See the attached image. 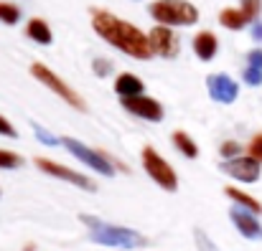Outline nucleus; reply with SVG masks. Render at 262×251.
Instances as JSON below:
<instances>
[{"mask_svg":"<svg viewBox=\"0 0 262 251\" xmlns=\"http://www.w3.org/2000/svg\"><path fill=\"white\" fill-rule=\"evenodd\" d=\"M92 28L97 31L99 38H104L107 43H112L115 48L125 51L133 59H150L156 54L150 46V38L143 31H138L133 23L115 18L107 10H99V8L92 10Z\"/></svg>","mask_w":262,"mask_h":251,"instance_id":"f257e3e1","label":"nucleus"},{"mask_svg":"<svg viewBox=\"0 0 262 251\" xmlns=\"http://www.w3.org/2000/svg\"><path fill=\"white\" fill-rule=\"evenodd\" d=\"M84 223L89 226V236L94 244H102V246H112V249H143L148 244V239L133 229H122V226H112V223H104L94 216H79Z\"/></svg>","mask_w":262,"mask_h":251,"instance_id":"f03ea898","label":"nucleus"},{"mask_svg":"<svg viewBox=\"0 0 262 251\" xmlns=\"http://www.w3.org/2000/svg\"><path fill=\"white\" fill-rule=\"evenodd\" d=\"M150 15L161 26H191L199 20V10L186 0H156L150 5Z\"/></svg>","mask_w":262,"mask_h":251,"instance_id":"7ed1b4c3","label":"nucleus"},{"mask_svg":"<svg viewBox=\"0 0 262 251\" xmlns=\"http://www.w3.org/2000/svg\"><path fill=\"white\" fill-rule=\"evenodd\" d=\"M143 167H145V172H148L161 188H166V190H176V188H178V178H176L173 167L168 165L153 147H143Z\"/></svg>","mask_w":262,"mask_h":251,"instance_id":"20e7f679","label":"nucleus"},{"mask_svg":"<svg viewBox=\"0 0 262 251\" xmlns=\"http://www.w3.org/2000/svg\"><path fill=\"white\" fill-rule=\"evenodd\" d=\"M31 74H33V77H36L41 84H46V86H49L54 94H59L61 99H67V104H72L74 109H84L82 96H79V94H77V91H74L69 84L61 82V79H59V77H56L51 69H46L43 64H33V66H31Z\"/></svg>","mask_w":262,"mask_h":251,"instance_id":"39448f33","label":"nucleus"},{"mask_svg":"<svg viewBox=\"0 0 262 251\" xmlns=\"http://www.w3.org/2000/svg\"><path fill=\"white\" fill-rule=\"evenodd\" d=\"M64 147L77 158V160H82L84 165H89L92 170H97V172H102V175H112L115 170H112V163L102 155V153H97V150H92L87 145H82L79 140H74V137H67L64 140Z\"/></svg>","mask_w":262,"mask_h":251,"instance_id":"423d86ee","label":"nucleus"},{"mask_svg":"<svg viewBox=\"0 0 262 251\" xmlns=\"http://www.w3.org/2000/svg\"><path fill=\"white\" fill-rule=\"evenodd\" d=\"M222 172H227L229 178L239 180V183H257L260 180V160L255 158H232L222 163Z\"/></svg>","mask_w":262,"mask_h":251,"instance_id":"0eeeda50","label":"nucleus"},{"mask_svg":"<svg viewBox=\"0 0 262 251\" xmlns=\"http://www.w3.org/2000/svg\"><path fill=\"white\" fill-rule=\"evenodd\" d=\"M122 107L130 114H135L140 119H148V122H161L163 119V107L156 99L143 96V94H138V96H122Z\"/></svg>","mask_w":262,"mask_h":251,"instance_id":"6e6552de","label":"nucleus"},{"mask_svg":"<svg viewBox=\"0 0 262 251\" xmlns=\"http://www.w3.org/2000/svg\"><path fill=\"white\" fill-rule=\"evenodd\" d=\"M36 167H38V170H43V172H49V175H54V178H61V180H67V183L77 185V188L97 190V185L89 180L87 175H82V172H77V170H72V167L59 165V163H51V160H46V158H36Z\"/></svg>","mask_w":262,"mask_h":251,"instance_id":"1a4fd4ad","label":"nucleus"},{"mask_svg":"<svg viewBox=\"0 0 262 251\" xmlns=\"http://www.w3.org/2000/svg\"><path fill=\"white\" fill-rule=\"evenodd\" d=\"M229 218L234 221L237 231H239L245 239L262 241V223L257 221V213H252V211H247V208H242V206H234V208L229 211Z\"/></svg>","mask_w":262,"mask_h":251,"instance_id":"9d476101","label":"nucleus"},{"mask_svg":"<svg viewBox=\"0 0 262 251\" xmlns=\"http://www.w3.org/2000/svg\"><path fill=\"white\" fill-rule=\"evenodd\" d=\"M206 86H209L211 99L219 102V104H232V102L237 99V94H239L237 82L229 79L227 74H211V77L206 79Z\"/></svg>","mask_w":262,"mask_h":251,"instance_id":"9b49d317","label":"nucleus"},{"mask_svg":"<svg viewBox=\"0 0 262 251\" xmlns=\"http://www.w3.org/2000/svg\"><path fill=\"white\" fill-rule=\"evenodd\" d=\"M148 38H150V46H153L156 54H161V56H166V59H173L176 54H178V41H176L173 31H168V26L153 28Z\"/></svg>","mask_w":262,"mask_h":251,"instance_id":"f8f14e48","label":"nucleus"},{"mask_svg":"<svg viewBox=\"0 0 262 251\" xmlns=\"http://www.w3.org/2000/svg\"><path fill=\"white\" fill-rule=\"evenodd\" d=\"M216 48H219V41H216V36L209 33V31H201V33L193 38V51H196V56H199L201 61H211V59L216 56Z\"/></svg>","mask_w":262,"mask_h":251,"instance_id":"ddd939ff","label":"nucleus"},{"mask_svg":"<svg viewBox=\"0 0 262 251\" xmlns=\"http://www.w3.org/2000/svg\"><path fill=\"white\" fill-rule=\"evenodd\" d=\"M245 82L250 84V86H260L262 84V48L250 51L247 69H245Z\"/></svg>","mask_w":262,"mask_h":251,"instance_id":"4468645a","label":"nucleus"},{"mask_svg":"<svg viewBox=\"0 0 262 251\" xmlns=\"http://www.w3.org/2000/svg\"><path fill=\"white\" fill-rule=\"evenodd\" d=\"M115 91L120 96H138V94H143V82L135 74H120L115 82Z\"/></svg>","mask_w":262,"mask_h":251,"instance_id":"2eb2a0df","label":"nucleus"},{"mask_svg":"<svg viewBox=\"0 0 262 251\" xmlns=\"http://www.w3.org/2000/svg\"><path fill=\"white\" fill-rule=\"evenodd\" d=\"M219 23H222L224 28H229V31H242V28L250 23V18H247V13H245V10L227 8V10H222V13H219Z\"/></svg>","mask_w":262,"mask_h":251,"instance_id":"dca6fc26","label":"nucleus"},{"mask_svg":"<svg viewBox=\"0 0 262 251\" xmlns=\"http://www.w3.org/2000/svg\"><path fill=\"white\" fill-rule=\"evenodd\" d=\"M26 33H28V38H33L36 43H43V46H49V43H51V31H49V26H46L41 18L28 20Z\"/></svg>","mask_w":262,"mask_h":251,"instance_id":"f3484780","label":"nucleus"},{"mask_svg":"<svg viewBox=\"0 0 262 251\" xmlns=\"http://www.w3.org/2000/svg\"><path fill=\"white\" fill-rule=\"evenodd\" d=\"M224 193H227V195H229V198H232L237 206H242V208H247V211H252V213H257V216L262 213V206H260V203H257L252 195L242 193L239 188H229V185H227V188H224Z\"/></svg>","mask_w":262,"mask_h":251,"instance_id":"a211bd4d","label":"nucleus"},{"mask_svg":"<svg viewBox=\"0 0 262 251\" xmlns=\"http://www.w3.org/2000/svg\"><path fill=\"white\" fill-rule=\"evenodd\" d=\"M173 145L181 150V155H186V158H196L199 155V147H196V142L186 135V132H173Z\"/></svg>","mask_w":262,"mask_h":251,"instance_id":"6ab92c4d","label":"nucleus"},{"mask_svg":"<svg viewBox=\"0 0 262 251\" xmlns=\"http://www.w3.org/2000/svg\"><path fill=\"white\" fill-rule=\"evenodd\" d=\"M18 18H20V10L13 3H0V20L3 23L13 26V23H18Z\"/></svg>","mask_w":262,"mask_h":251,"instance_id":"aec40b11","label":"nucleus"},{"mask_svg":"<svg viewBox=\"0 0 262 251\" xmlns=\"http://www.w3.org/2000/svg\"><path fill=\"white\" fill-rule=\"evenodd\" d=\"M20 165H23V158H20V155L8 153V150H0V167L13 170V167H20Z\"/></svg>","mask_w":262,"mask_h":251,"instance_id":"412c9836","label":"nucleus"},{"mask_svg":"<svg viewBox=\"0 0 262 251\" xmlns=\"http://www.w3.org/2000/svg\"><path fill=\"white\" fill-rule=\"evenodd\" d=\"M239 3H242V10L247 13V18H250V20H255V18L260 15L262 0H239Z\"/></svg>","mask_w":262,"mask_h":251,"instance_id":"4be33fe9","label":"nucleus"},{"mask_svg":"<svg viewBox=\"0 0 262 251\" xmlns=\"http://www.w3.org/2000/svg\"><path fill=\"white\" fill-rule=\"evenodd\" d=\"M247 153H250V158H255V160H260L262 163V135H255V137H252Z\"/></svg>","mask_w":262,"mask_h":251,"instance_id":"5701e85b","label":"nucleus"},{"mask_svg":"<svg viewBox=\"0 0 262 251\" xmlns=\"http://www.w3.org/2000/svg\"><path fill=\"white\" fill-rule=\"evenodd\" d=\"M196 244H199V251H216V246L209 241V236L201 229H196Z\"/></svg>","mask_w":262,"mask_h":251,"instance_id":"b1692460","label":"nucleus"},{"mask_svg":"<svg viewBox=\"0 0 262 251\" xmlns=\"http://www.w3.org/2000/svg\"><path fill=\"white\" fill-rule=\"evenodd\" d=\"M33 130H36V137H38L41 142H46V145H59V140H56L51 132H46L41 124H33Z\"/></svg>","mask_w":262,"mask_h":251,"instance_id":"393cba45","label":"nucleus"},{"mask_svg":"<svg viewBox=\"0 0 262 251\" xmlns=\"http://www.w3.org/2000/svg\"><path fill=\"white\" fill-rule=\"evenodd\" d=\"M237 153H239V145L237 142H224L222 145V158L232 160V158H237Z\"/></svg>","mask_w":262,"mask_h":251,"instance_id":"a878e982","label":"nucleus"},{"mask_svg":"<svg viewBox=\"0 0 262 251\" xmlns=\"http://www.w3.org/2000/svg\"><path fill=\"white\" fill-rule=\"evenodd\" d=\"M110 61H104V59H94V74L97 77H107L110 74Z\"/></svg>","mask_w":262,"mask_h":251,"instance_id":"bb28decb","label":"nucleus"},{"mask_svg":"<svg viewBox=\"0 0 262 251\" xmlns=\"http://www.w3.org/2000/svg\"><path fill=\"white\" fill-rule=\"evenodd\" d=\"M0 135H5V137H18V132H15V127L5 119V117H0Z\"/></svg>","mask_w":262,"mask_h":251,"instance_id":"cd10ccee","label":"nucleus"},{"mask_svg":"<svg viewBox=\"0 0 262 251\" xmlns=\"http://www.w3.org/2000/svg\"><path fill=\"white\" fill-rule=\"evenodd\" d=\"M252 38H255V41H262V23L260 20H255V26H252Z\"/></svg>","mask_w":262,"mask_h":251,"instance_id":"c85d7f7f","label":"nucleus"}]
</instances>
